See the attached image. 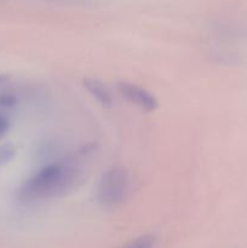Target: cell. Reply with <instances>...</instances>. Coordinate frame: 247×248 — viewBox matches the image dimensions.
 Returning <instances> with one entry per match:
<instances>
[{
  "instance_id": "cell-3",
  "label": "cell",
  "mask_w": 247,
  "mask_h": 248,
  "mask_svg": "<svg viewBox=\"0 0 247 248\" xmlns=\"http://www.w3.org/2000/svg\"><path fill=\"white\" fill-rule=\"evenodd\" d=\"M118 91L126 101L130 103L135 104L138 108L142 110L147 111V113H152L157 108L159 103L157 99L153 93H150L148 90L143 89V87L138 86L136 84H131L127 81H120L116 85Z\"/></svg>"
},
{
  "instance_id": "cell-5",
  "label": "cell",
  "mask_w": 247,
  "mask_h": 248,
  "mask_svg": "<svg viewBox=\"0 0 247 248\" xmlns=\"http://www.w3.org/2000/svg\"><path fill=\"white\" fill-rule=\"evenodd\" d=\"M157 245V237L154 234H145L131 240L121 248H155Z\"/></svg>"
},
{
  "instance_id": "cell-6",
  "label": "cell",
  "mask_w": 247,
  "mask_h": 248,
  "mask_svg": "<svg viewBox=\"0 0 247 248\" xmlns=\"http://www.w3.org/2000/svg\"><path fill=\"white\" fill-rule=\"evenodd\" d=\"M15 154H16V149H15L12 145H1V147H0V166L11 161V160L14 159Z\"/></svg>"
},
{
  "instance_id": "cell-1",
  "label": "cell",
  "mask_w": 247,
  "mask_h": 248,
  "mask_svg": "<svg viewBox=\"0 0 247 248\" xmlns=\"http://www.w3.org/2000/svg\"><path fill=\"white\" fill-rule=\"evenodd\" d=\"M84 169L77 157L67 156L48 162L29 177L18 190L22 202L62 198L81 182Z\"/></svg>"
},
{
  "instance_id": "cell-4",
  "label": "cell",
  "mask_w": 247,
  "mask_h": 248,
  "mask_svg": "<svg viewBox=\"0 0 247 248\" xmlns=\"http://www.w3.org/2000/svg\"><path fill=\"white\" fill-rule=\"evenodd\" d=\"M84 87L87 90L90 94L101 104L104 108H110L113 106V97H111L110 92L104 86L102 81L97 79H92V78H86L82 81Z\"/></svg>"
},
{
  "instance_id": "cell-2",
  "label": "cell",
  "mask_w": 247,
  "mask_h": 248,
  "mask_svg": "<svg viewBox=\"0 0 247 248\" xmlns=\"http://www.w3.org/2000/svg\"><path fill=\"white\" fill-rule=\"evenodd\" d=\"M130 188V176L124 166H113L102 174L97 186V200L103 207L113 208L124 202Z\"/></svg>"
}]
</instances>
